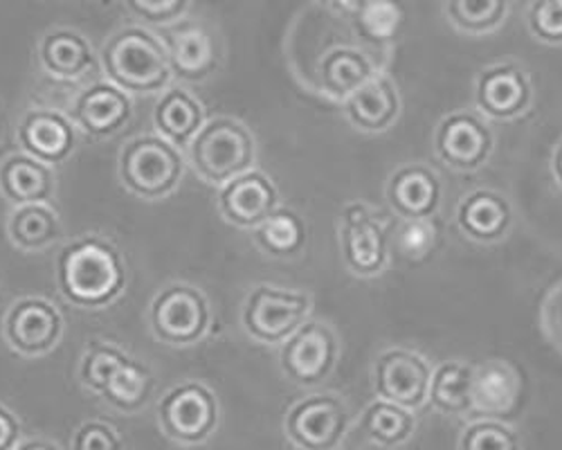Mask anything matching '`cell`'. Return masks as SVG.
I'll use <instances>...</instances> for the list:
<instances>
[{"mask_svg":"<svg viewBox=\"0 0 562 450\" xmlns=\"http://www.w3.org/2000/svg\"><path fill=\"white\" fill-rule=\"evenodd\" d=\"M55 284L75 308L104 311L128 289V263L120 246L104 235L64 241L55 257Z\"/></svg>","mask_w":562,"mask_h":450,"instance_id":"obj_1","label":"cell"},{"mask_svg":"<svg viewBox=\"0 0 562 450\" xmlns=\"http://www.w3.org/2000/svg\"><path fill=\"white\" fill-rule=\"evenodd\" d=\"M98 53L104 79L126 90L131 98L160 95L173 83L165 43L147 25L128 23L117 27L104 38Z\"/></svg>","mask_w":562,"mask_h":450,"instance_id":"obj_2","label":"cell"},{"mask_svg":"<svg viewBox=\"0 0 562 450\" xmlns=\"http://www.w3.org/2000/svg\"><path fill=\"white\" fill-rule=\"evenodd\" d=\"M187 167L212 188L257 167L259 145L252 128L234 115L207 117L196 138L184 149Z\"/></svg>","mask_w":562,"mask_h":450,"instance_id":"obj_3","label":"cell"},{"mask_svg":"<svg viewBox=\"0 0 562 450\" xmlns=\"http://www.w3.org/2000/svg\"><path fill=\"white\" fill-rule=\"evenodd\" d=\"M184 151L154 133H137L117 151L120 185L139 201H165L173 196L187 173Z\"/></svg>","mask_w":562,"mask_h":450,"instance_id":"obj_4","label":"cell"},{"mask_svg":"<svg viewBox=\"0 0 562 450\" xmlns=\"http://www.w3.org/2000/svg\"><path fill=\"white\" fill-rule=\"evenodd\" d=\"M147 325L158 342L187 349L210 338L214 306L201 286L187 280H169L149 300Z\"/></svg>","mask_w":562,"mask_h":450,"instance_id":"obj_5","label":"cell"},{"mask_svg":"<svg viewBox=\"0 0 562 450\" xmlns=\"http://www.w3.org/2000/svg\"><path fill=\"white\" fill-rule=\"evenodd\" d=\"M313 308L315 297L311 291L261 282L244 295L239 323L252 342L279 347L311 318Z\"/></svg>","mask_w":562,"mask_h":450,"instance_id":"obj_6","label":"cell"},{"mask_svg":"<svg viewBox=\"0 0 562 450\" xmlns=\"http://www.w3.org/2000/svg\"><path fill=\"white\" fill-rule=\"evenodd\" d=\"M340 259L358 280H376L392 266L387 221L367 201H351L338 214Z\"/></svg>","mask_w":562,"mask_h":450,"instance_id":"obj_7","label":"cell"},{"mask_svg":"<svg viewBox=\"0 0 562 450\" xmlns=\"http://www.w3.org/2000/svg\"><path fill=\"white\" fill-rule=\"evenodd\" d=\"M342 358V338L324 318H311L279 345V370L297 387H319L334 376Z\"/></svg>","mask_w":562,"mask_h":450,"instance_id":"obj_8","label":"cell"},{"mask_svg":"<svg viewBox=\"0 0 562 450\" xmlns=\"http://www.w3.org/2000/svg\"><path fill=\"white\" fill-rule=\"evenodd\" d=\"M156 419L167 439L180 446H201L218 430L221 403L207 383L180 381L158 398Z\"/></svg>","mask_w":562,"mask_h":450,"instance_id":"obj_9","label":"cell"},{"mask_svg":"<svg viewBox=\"0 0 562 450\" xmlns=\"http://www.w3.org/2000/svg\"><path fill=\"white\" fill-rule=\"evenodd\" d=\"M156 32L165 43L173 81L205 83L223 68L225 43L210 21L187 14Z\"/></svg>","mask_w":562,"mask_h":450,"instance_id":"obj_10","label":"cell"},{"mask_svg":"<svg viewBox=\"0 0 562 450\" xmlns=\"http://www.w3.org/2000/svg\"><path fill=\"white\" fill-rule=\"evenodd\" d=\"M493 124L475 109L446 113L432 133V154L452 173L468 176L482 171L495 154Z\"/></svg>","mask_w":562,"mask_h":450,"instance_id":"obj_11","label":"cell"},{"mask_svg":"<svg viewBox=\"0 0 562 450\" xmlns=\"http://www.w3.org/2000/svg\"><path fill=\"white\" fill-rule=\"evenodd\" d=\"M473 104L491 124H513L536 104V86L527 66L504 57L486 64L473 81Z\"/></svg>","mask_w":562,"mask_h":450,"instance_id":"obj_12","label":"cell"},{"mask_svg":"<svg viewBox=\"0 0 562 450\" xmlns=\"http://www.w3.org/2000/svg\"><path fill=\"white\" fill-rule=\"evenodd\" d=\"M0 334L21 358H45L64 340L66 315L50 297L36 293L21 295L8 306Z\"/></svg>","mask_w":562,"mask_h":450,"instance_id":"obj_13","label":"cell"},{"mask_svg":"<svg viewBox=\"0 0 562 450\" xmlns=\"http://www.w3.org/2000/svg\"><path fill=\"white\" fill-rule=\"evenodd\" d=\"M349 428V405L334 392H313L293 403L284 415V435L300 450H338Z\"/></svg>","mask_w":562,"mask_h":450,"instance_id":"obj_14","label":"cell"},{"mask_svg":"<svg viewBox=\"0 0 562 450\" xmlns=\"http://www.w3.org/2000/svg\"><path fill=\"white\" fill-rule=\"evenodd\" d=\"M432 363L418 349L392 345L376 353L371 363V387L379 398L420 410L428 405Z\"/></svg>","mask_w":562,"mask_h":450,"instance_id":"obj_15","label":"cell"},{"mask_svg":"<svg viewBox=\"0 0 562 450\" xmlns=\"http://www.w3.org/2000/svg\"><path fill=\"white\" fill-rule=\"evenodd\" d=\"M133 113V98L109 79H95L86 83L68 109V115L77 124L81 138H88L92 143L111 140L122 131H126Z\"/></svg>","mask_w":562,"mask_h":450,"instance_id":"obj_16","label":"cell"},{"mask_svg":"<svg viewBox=\"0 0 562 450\" xmlns=\"http://www.w3.org/2000/svg\"><path fill=\"white\" fill-rule=\"evenodd\" d=\"M454 228L475 246H497L515 228V205L504 190L480 185L468 190L454 205Z\"/></svg>","mask_w":562,"mask_h":450,"instance_id":"obj_17","label":"cell"},{"mask_svg":"<svg viewBox=\"0 0 562 450\" xmlns=\"http://www.w3.org/2000/svg\"><path fill=\"white\" fill-rule=\"evenodd\" d=\"M281 192L270 173L252 167L216 188V210L232 228L252 233L277 207Z\"/></svg>","mask_w":562,"mask_h":450,"instance_id":"obj_18","label":"cell"},{"mask_svg":"<svg viewBox=\"0 0 562 450\" xmlns=\"http://www.w3.org/2000/svg\"><path fill=\"white\" fill-rule=\"evenodd\" d=\"M14 143L36 160L59 167L77 154L81 133L68 113L41 106L21 115L14 131Z\"/></svg>","mask_w":562,"mask_h":450,"instance_id":"obj_19","label":"cell"},{"mask_svg":"<svg viewBox=\"0 0 562 450\" xmlns=\"http://www.w3.org/2000/svg\"><path fill=\"white\" fill-rule=\"evenodd\" d=\"M313 70V88L317 90V95L334 104H342L364 81H369L379 70H385V64L353 41L334 43L329 48H324Z\"/></svg>","mask_w":562,"mask_h":450,"instance_id":"obj_20","label":"cell"},{"mask_svg":"<svg viewBox=\"0 0 562 450\" xmlns=\"http://www.w3.org/2000/svg\"><path fill=\"white\" fill-rule=\"evenodd\" d=\"M383 196L398 221L437 218L446 201V185L439 171L430 165L403 162L390 171Z\"/></svg>","mask_w":562,"mask_h":450,"instance_id":"obj_21","label":"cell"},{"mask_svg":"<svg viewBox=\"0 0 562 450\" xmlns=\"http://www.w3.org/2000/svg\"><path fill=\"white\" fill-rule=\"evenodd\" d=\"M36 66L57 81H81L100 70V53L92 41L70 27L57 25L43 32L36 43Z\"/></svg>","mask_w":562,"mask_h":450,"instance_id":"obj_22","label":"cell"},{"mask_svg":"<svg viewBox=\"0 0 562 450\" xmlns=\"http://www.w3.org/2000/svg\"><path fill=\"white\" fill-rule=\"evenodd\" d=\"M342 115L362 135H383L396 126L403 113V98L396 79L379 70L342 104Z\"/></svg>","mask_w":562,"mask_h":450,"instance_id":"obj_23","label":"cell"},{"mask_svg":"<svg viewBox=\"0 0 562 450\" xmlns=\"http://www.w3.org/2000/svg\"><path fill=\"white\" fill-rule=\"evenodd\" d=\"M347 16L356 43L387 64L405 30L403 0H360Z\"/></svg>","mask_w":562,"mask_h":450,"instance_id":"obj_24","label":"cell"},{"mask_svg":"<svg viewBox=\"0 0 562 450\" xmlns=\"http://www.w3.org/2000/svg\"><path fill=\"white\" fill-rule=\"evenodd\" d=\"M525 381L520 370L504 358H488L475 365L473 374V413L480 417L504 419L522 401Z\"/></svg>","mask_w":562,"mask_h":450,"instance_id":"obj_25","label":"cell"},{"mask_svg":"<svg viewBox=\"0 0 562 450\" xmlns=\"http://www.w3.org/2000/svg\"><path fill=\"white\" fill-rule=\"evenodd\" d=\"M0 196L12 207L25 203H55V167L16 149L0 158Z\"/></svg>","mask_w":562,"mask_h":450,"instance_id":"obj_26","label":"cell"},{"mask_svg":"<svg viewBox=\"0 0 562 450\" xmlns=\"http://www.w3.org/2000/svg\"><path fill=\"white\" fill-rule=\"evenodd\" d=\"M151 120L160 138L184 151L203 128L207 111L184 83H171L158 95Z\"/></svg>","mask_w":562,"mask_h":450,"instance_id":"obj_27","label":"cell"},{"mask_svg":"<svg viewBox=\"0 0 562 450\" xmlns=\"http://www.w3.org/2000/svg\"><path fill=\"white\" fill-rule=\"evenodd\" d=\"M10 244L27 255L48 252L66 241L64 221L53 203L14 205L5 221Z\"/></svg>","mask_w":562,"mask_h":450,"instance_id":"obj_28","label":"cell"},{"mask_svg":"<svg viewBox=\"0 0 562 450\" xmlns=\"http://www.w3.org/2000/svg\"><path fill=\"white\" fill-rule=\"evenodd\" d=\"M255 248L274 261H295L308 246V221L291 205H279L250 233Z\"/></svg>","mask_w":562,"mask_h":450,"instance_id":"obj_29","label":"cell"},{"mask_svg":"<svg viewBox=\"0 0 562 450\" xmlns=\"http://www.w3.org/2000/svg\"><path fill=\"white\" fill-rule=\"evenodd\" d=\"M156 372L145 360L128 356L109 376L100 398L120 415L143 413L156 394Z\"/></svg>","mask_w":562,"mask_h":450,"instance_id":"obj_30","label":"cell"},{"mask_svg":"<svg viewBox=\"0 0 562 450\" xmlns=\"http://www.w3.org/2000/svg\"><path fill=\"white\" fill-rule=\"evenodd\" d=\"M475 365L465 360H443L432 370L428 403L439 415L465 417L473 413Z\"/></svg>","mask_w":562,"mask_h":450,"instance_id":"obj_31","label":"cell"},{"mask_svg":"<svg viewBox=\"0 0 562 450\" xmlns=\"http://www.w3.org/2000/svg\"><path fill=\"white\" fill-rule=\"evenodd\" d=\"M358 430L373 446L398 448L416 432V413L376 396L362 410Z\"/></svg>","mask_w":562,"mask_h":450,"instance_id":"obj_32","label":"cell"},{"mask_svg":"<svg viewBox=\"0 0 562 450\" xmlns=\"http://www.w3.org/2000/svg\"><path fill=\"white\" fill-rule=\"evenodd\" d=\"M510 0H443V19L465 36L499 32L510 16Z\"/></svg>","mask_w":562,"mask_h":450,"instance_id":"obj_33","label":"cell"},{"mask_svg":"<svg viewBox=\"0 0 562 450\" xmlns=\"http://www.w3.org/2000/svg\"><path fill=\"white\" fill-rule=\"evenodd\" d=\"M131 353L109 340H90L86 342L81 358H79V368H77V376L79 383L90 392L100 396L109 376L124 363Z\"/></svg>","mask_w":562,"mask_h":450,"instance_id":"obj_34","label":"cell"},{"mask_svg":"<svg viewBox=\"0 0 562 450\" xmlns=\"http://www.w3.org/2000/svg\"><path fill=\"white\" fill-rule=\"evenodd\" d=\"M457 450H522V441L502 419L482 417L461 430Z\"/></svg>","mask_w":562,"mask_h":450,"instance_id":"obj_35","label":"cell"},{"mask_svg":"<svg viewBox=\"0 0 562 450\" xmlns=\"http://www.w3.org/2000/svg\"><path fill=\"white\" fill-rule=\"evenodd\" d=\"M396 250L409 261H424L439 244L437 218H403L394 230Z\"/></svg>","mask_w":562,"mask_h":450,"instance_id":"obj_36","label":"cell"},{"mask_svg":"<svg viewBox=\"0 0 562 450\" xmlns=\"http://www.w3.org/2000/svg\"><path fill=\"white\" fill-rule=\"evenodd\" d=\"M525 23L538 43L562 48V0H529Z\"/></svg>","mask_w":562,"mask_h":450,"instance_id":"obj_37","label":"cell"},{"mask_svg":"<svg viewBox=\"0 0 562 450\" xmlns=\"http://www.w3.org/2000/svg\"><path fill=\"white\" fill-rule=\"evenodd\" d=\"M124 8L135 23L160 30L190 14L192 0H124Z\"/></svg>","mask_w":562,"mask_h":450,"instance_id":"obj_38","label":"cell"},{"mask_svg":"<svg viewBox=\"0 0 562 450\" xmlns=\"http://www.w3.org/2000/svg\"><path fill=\"white\" fill-rule=\"evenodd\" d=\"M70 450H126V443L111 424L90 419L72 432Z\"/></svg>","mask_w":562,"mask_h":450,"instance_id":"obj_39","label":"cell"},{"mask_svg":"<svg viewBox=\"0 0 562 450\" xmlns=\"http://www.w3.org/2000/svg\"><path fill=\"white\" fill-rule=\"evenodd\" d=\"M540 331L544 340L562 353V280L555 282L542 297L540 304Z\"/></svg>","mask_w":562,"mask_h":450,"instance_id":"obj_40","label":"cell"},{"mask_svg":"<svg viewBox=\"0 0 562 450\" xmlns=\"http://www.w3.org/2000/svg\"><path fill=\"white\" fill-rule=\"evenodd\" d=\"M23 441V426L21 419L0 403V450H14Z\"/></svg>","mask_w":562,"mask_h":450,"instance_id":"obj_41","label":"cell"},{"mask_svg":"<svg viewBox=\"0 0 562 450\" xmlns=\"http://www.w3.org/2000/svg\"><path fill=\"white\" fill-rule=\"evenodd\" d=\"M549 171L553 178V185L562 192V135L558 138V143L553 145L551 158H549Z\"/></svg>","mask_w":562,"mask_h":450,"instance_id":"obj_42","label":"cell"},{"mask_svg":"<svg viewBox=\"0 0 562 450\" xmlns=\"http://www.w3.org/2000/svg\"><path fill=\"white\" fill-rule=\"evenodd\" d=\"M14 450H61V448L48 439H25Z\"/></svg>","mask_w":562,"mask_h":450,"instance_id":"obj_43","label":"cell"},{"mask_svg":"<svg viewBox=\"0 0 562 450\" xmlns=\"http://www.w3.org/2000/svg\"><path fill=\"white\" fill-rule=\"evenodd\" d=\"M329 3L338 10V12H345V14H349L358 3H360V0H329Z\"/></svg>","mask_w":562,"mask_h":450,"instance_id":"obj_44","label":"cell"},{"mask_svg":"<svg viewBox=\"0 0 562 450\" xmlns=\"http://www.w3.org/2000/svg\"><path fill=\"white\" fill-rule=\"evenodd\" d=\"M3 126H5V120H3V109H0V135H3Z\"/></svg>","mask_w":562,"mask_h":450,"instance_id":"obj_45","label":"cell"}]
</instances>
